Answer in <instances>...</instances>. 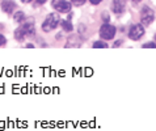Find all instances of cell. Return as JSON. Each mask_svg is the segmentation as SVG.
<instances>
[{"label": "cell", "mask_w": 156, "mask_h": 131, "mask_svg": "<svg viewBox=\"0 0 156 131\" xmlns=\"http://www.w3.org/2000/svg\"><path fill=\"white\" fill-rule=\"evenodd\" d=\"M34 21L33 20H29L28 23H25L20 26L19 29H16L15 32V38L17 41H23L25 38V36H29V37H33L36 34V30H34Z\"/></svg>", "instance_id": "6da1fadb"}, {"label": "cell", "mask_w": 156, "mask_h": 131, "mask_svg": "<svg viewBox=\"0 0 156 131\" xmlns=\"http://www.w3.org/2000/svg\"><path fill=\"white\" fill-rule=\"evenodd\" d=\"M59 16L55 15V13H51L46 17V20L43 21L42 24V30L43 32H51L53 29H55L59 25Z\"/></svg>", "instance_id": "7a4b0ae2"}, {"label": "cell", "mask_w": 156, "mask_h": 131, "mask_svg": "<svg viewBox=\"0 0 156 131\" xmlns=\"http://www.w3.org/2000/svg\"><path fill=\"white\" fill-rule=\"evenodd\" d=\"M100 36H101L102 39H113V37L115 36V26L110 25V24H104L100 29Z\"/></svg>", "instance_id": "3957f363"}, {"label": "cell", "mask_w": 156, "mask_h": 131, "mask_svg": "<svg viewBox=\"0 0 156 131\" xmlns=\"http://www.w3.org/2000/svg\"><path fill=\"white\" fill-rule=\"evenodd\" d=\"M143 36H144V28L139 24L133 25L129 30V37L131 38L133 41H138V39H140Z\"/></svg>", "instance_id": "277c9868"}, {"label": "cell", "mask_w": 156, "mask_h": 131, "mask_svg": "<svg viewBox=\"0 0 156 131\" xmlns=\"http://www.w3.org/2000/svg\"><path fill=\"white\" fill-rule=\"evenodd\" d=\"M155 19V13L154 11L148 7H143V9L140 12V20H142V24L144 25H150L151 23L154 21Z\"/></svg>", "instance_id": "5b68a950"}, {"label": "cell", "mask_w": 156, "mask_h": 131, "mask_svg": "<svg viewBox=\"0 0 156 131\" xmlns=\"http://www.w3.org/2000/svg\"><path fill=\"white\" fill-rule=\"evenodd\" d=\"M51 5H53L54 9H57L60 13H66L71 11V4L67 0H53Z\"/></svg>", "instance_id": "8992f818"}, {"label": "cell", "mask_w": 156, "mask_h": 131, "mask_svg": "<svg viewBox=\"0 0 156 131\" xmlns=\"http://www.w3.org/2000/svg\"><path fill=\"white\" fill-rule=\"evenodd\" d=\"M125 3L123 0H113V5H112V9L115 15H122L125 12Z\"/></svg>", "instance_id": "52a82bcc"}, {"label": "cell", "mask_w": 156, "mask_h": 131, "mask_svg": "<svg viewBox=\"0 0 156 131\" xmlns=\"http://www.w3.org/2000/svg\"><path fill=\"white\" fill-rule=\"evenodd\" d=\"M15 8H16V4L13 2H11V0H4L2 3V9L5 13H8V15H11L15 11Z\"/></svg>", "instance_id": "ba28073f"}, {"label": "cell", "mask_w": 156, "mask_h": 131, "mask_svg": "<svg viewBox=\"0 0 156 131\" xmlns=\"http://www.w3.org/2000/svg\"><path fill=\"white\" fill-rule=\"evenodd\" d=\"M60 24H62V28H63L64 32H72V30H73V26H72V24L68 20H63Z\"/></svg>", "instance_id": "9c48e42d"}, {"label": "cell", "mask_w": 156, "mask_h": 131, "mask_svg": "<svg viewBox=\"0 0 156 131\" xmlns=\"http://www.w3.org/2000/svg\"><path fill=\"white\" fill-rule=\"evenodd\" d=\"M24 20H25V15L23 12H17L15 15V21L16 23H23Z\"/></svg>", "instance_id": "30bf717a"}, {"label": "cell", "mask_w": 156, "mask_h": 131, "mask_svg": "<svg viewBox=\"0 0 156 131\" xmlns=\"http://www.w3.org/2000/svg\"><path fill=\"white\" fill-rule=\"evenodd\" d=\"M106 46H108V45H106V43L104 42V41H96V42L93 43V47H94V49H105Z\"/></svg>", "instance_id": "8fae6325"}, {"label": "cell", "mask_w": 156, "mask_h": 131, "mask_svg": "<svg viewBox=\"0 0 156 131\" xmlns=\"http://www.w3.org/2000/svg\"><path fill=\"white\" fill-rule=\"evenodd\" d=\"M143 47H144V49H155V47H156V43H155V42H147V43H144V45H143Z\"/></svg>", "instance_id": "7c38bea8"}, {"label": "cell", "mask_w": 156, "mask_h": 131, "mask_svg": "<svg viewBox=\"0 0 156 131\" xmlns=\"http://www.w3.org/2000/svg\"><path fill=\"white\" fill-rule=\"evenodd\" d=\"M72 4H75V5H83L85 3V0H71Z\"/></svg>", "instance_id": "4fadbf2b"}, {"label": "cell", "mask_w": 156, "mask_h": 131, "mask_svg": "<svg viewBox=\"0 0 156 131\" xmlns=\"http://www.w3.org/2000/svg\"><path fill=\"white\" fill-rule=\"evenodd\" d=\"M109 19L110 17H109V15H108V12H104L102 13V20L104 21H109Z\"/></svg>", "instance_id": "5bb4252c"}, {"label": "cell", "mask_w": 156, "mask_h": 131, "mask_svg": "<svg viewBox=\"0 0 156 131\" xmlns=\"http://www.w3.org/2000/svg\"><path fill=\"white\" fill-rule=\"evenodd\" d=\"M5 38H4V36H2V34H0V46H3V45H5Z\"/></svg>", "instance_id": "9a60e30c"}, {"label": "cell", "mask_w": 156, "mask_h": 131, "mask_svg": "<svg viewBox=\"0 0 156 131\" xmlns=\"http://www.w3.org/2000/svg\"><path fill=\"white\" fill-rule=\"evenodd\" d=\"M101 2H102V0H89V3L90 4H94V5H97V4H100Z\"/></svg>", "instance_id": "2e32d148"}, {"label": "cell", "mask_w": 156, "mask_h": 131, "mask_svg": "<svg viewBox=\"0 0 156 131\" xmlns=\"http://www.w3.org/2000/svg\"><path fill=\"white\" fill-rule=\"evenodd\" d=\"M36 2H37V4H43V3H46L47 0H36Z\"/></svg>", "instance_id": "e0dca14e"}, {"label": "cell", "mask_w": 156, "mask_h": 131, "mask_svg": "<svg viewBox=\"0 0 156 131\" xmlns=\"http://www.w3.org/2000/svg\"><path fill=\"white\" fill-rule=\"evenodd\" d=\"M118 45H121V41H118V42H115V43H114V47H118Z\"/></svg>", "instance_id": "ac0fdd59"}, {"label": "cell", "mask_w": 156, "mask_h": 131, "mask_svg": "<svg viewBox=\"0 0 156 131\" xmlns=\"http://www.w3.org/2000/svg\"><path fill=\"white\" fill-rule=\"evenodd\" d=\"M23 3H30V2H33V0H21Z\"/></svg>", "instance_id": "d6986e66"}, {"label": "cell", "mask_w": 156, "mask_h": 131, "mask_svg": "<svg viewBox=\"0 0 156 131\" xmlns=\"http://www.w3.org/2000/svg\"><path fill=\"white\" fill-rule=\"evenodd\" d=\"M133 2H134V3H138V2H140V0H133Z\"/></svg>", "instance_id": "ffe728a7"}, {"label": "cell", "mask_w": 156, "mask_h": 131, "mask_svg": "<svg viewBox=\"0 0 156 131\" xmlns=\"http://www.w3.org/2000/svg\"><path fill=\"white\" fill-rule=\"evenodd\" d=\"M155 39H156V36H155Z\"/></svg>", "instance_id": "44dd1931"}]
</instances>
